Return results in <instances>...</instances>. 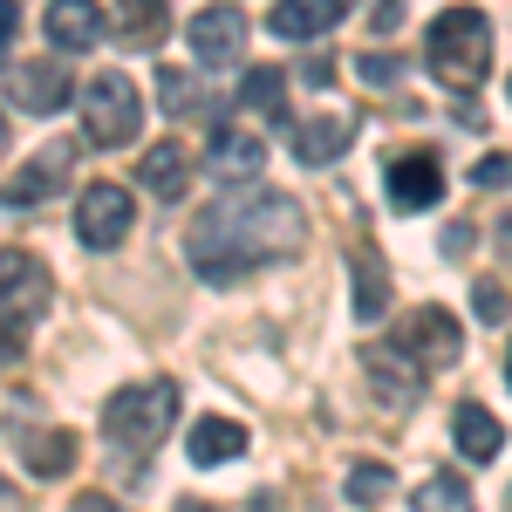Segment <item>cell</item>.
Returning a JSON list of instances; mask_svg holds the SVG:
<instances>
[{"instance_id":"6da1fadb","label":"cell","mask_w":512,"mask_h":512,"mask_svg":"<svg viewBox=\"0 0 512 512\" xmlns=\"http://www.w3.org/2000/svg\"><path fill=\"white\" fill-rule=\"evenodd\" d=\"M308 219L287 192H253V198H219L212 212H198L185 253H192V274L205 287H233V280L260 274L280 253H301Z\"/></svg>"},{"instance_id":"7a4b0ae2","label":"cell","mask_w":512,"mask_h":512,"mask_svg":"<svg viewBox=\"0 0 512 512\" xmlns=\"http://www.w3.org/2000/svg\"><path fill=\"white\" fill-rule=\"evenodd\" d=\"M424 55H431L437 82H451V89H478V82L492 76V21H485L478 7H444V14L431 21Z\"/></svg>"},{"instance_id":"3957f363","label":"cell","mask_w":512,"mask_h":512,"mask_svg":"<svg viewBox=\"0 0 512 512\" xmlns=\"http://www.w3.org/2000/svg\"><path fill=\"white\" fill-rule=\"evenodd\" d=\"M171 410H178V383H130V390H117L103 403V437L144 458L151 444H164Z\"/></svg>"},{"instance_id":"277c9868","label":"cell","mask_w":512,"mask_h":512,"mask_svg":"<svg viewBox=\"0 0 512 512\" xmlns=\"http://www.w3.org/2000/svg\"><path fill=\"white\" fill-rule=\"evenodd\" d=\"M144 130V103H137V82L117 76V69H103V76L82 82V137L89 144H130Z\"/></svg>"},{"instance_id":"5b68a950","label":"cell","mask_w":512,"mask_h":512,"mask_svg":"<svg viewBox=\"0 0 512 512\" xmlns=\"http://www.w3.org/2000/svg\"><path fill=\"white\" fill-rule=\"evenodd\" d=\"M48 301H55V274L35 253L0 246V328H35Z\"/></svg>"},{"instance_id":"8992f818","label":"cell","mask_w":512,"mask_h":512,"mask_svg":"<svg viewBox=\"0 0 512 512\" xmlns=\"http://www.w3.org/2000/svg\"><path fill=\"white\" fill-rule=\"evenodd\" d=\"M130 226H137V198L123 192V185H89V192L76 198V239L89 246V253H110V246H123L130 239Z\"/></svg>"},{"instance_id":"52a82bcc","label":"cell","mask_w":512,"mask_h":512,"mask_svg":"<svg viewBox=\"0 0 512 512\" xmlns=\"http://www.w3.org/2000/svg\"><path fill=\"white\" fill-rule=\"evenodd\" d=\"M390 342L403 355H417L424 369H451V362L465 355V328L451 321V308H410V315L396 321Z\"/></svg>"},{"instance_id":"ba28073f","label":"cell","mask_w":512,"mask_h":512,"mask_svg":"<svg viewBox=\"0 0 512 512\" xmlns=\"http://www.w3.org/2000/svg\"><path fill=\"white\" fill-rule=\"evenodd\" d=\"M69 164H76V144H41L35 158L0 185V198H7L14 212H35L41 198H55L62 185H69Z\"/></svg>"},{"instance_id":"9c48e42d","label":"cell","mask_w":512,"mask_h":512,"mask_svg":"<svg viewBox=\"0 0 512 512\" xmlns=\"http://www.w3.org/2000/svg\"><path fill=\"white\" fill-rule=\"evenodd\" d=\"M192 55L205 69H233L239 55H246V14L239 7H205V14H192Z\"/></svg>"},{"instance_id":"30bf717a","label":"cell","mask_w":512,"mask_h":512,"mask_svg":"<svg viewBox=\"0 0 512 512\" xmlns=\"http://www.w3.org/2000/svg\"><path fill=\"white\" fill-rule=\"evenodd\" d=\"M362 362H369V390L383 396L390 410H410V403L424 396V376H431V369H424L417 355H403L396 342H383V349H369Z\"/></svg>"},{"instance_id":"8fae6325","label":"cell","mask_w":512,"mask_h":512,"mask_svg":"<svg viewBox=\"0 0 512 512\" xmlns=\"http://www.w3.org/2000/svg\"><path fill=\"white\" fill-rule=\"evenodd\" d=\"M41 21H48V48H62V55H82V48H96L110 35V14L96 0H48Z\"/></svg>"},{"instance_id":"7c38bea8","label":"cell","mask_w":512,"mask_h":512,"mask_svg":"<svg viewBox=\"0 0 512 512\" xmlns=\"http://www.w3.org/2000/svg\"><path fill=\"white\" fill-rule=\"evenodd\" d=\"M444 198V171H437L431 151H403V158L390 164V205L396 212H424V205H437Z\"/></svg>"},{"instance_id":"4fadbf2b","label":"cell","mask_w":512,"mask_h":512,"mask_svg":"<svg viewBox=\"0 0 512 512\" xmlns=\"http://www.w3.org/2000/svg\"><path fill=\"white\" fill-rule=\"evenodd\" d=\"M205 164H212L219 185H253V178L267 171V144H260L253 130H219L212 151H205Z\"/></svg>"},{"instance_id":"5bb4252c","label":"cell","mask_w":512,"mask_h":512,"mask_svg":"<svg viewBox=\"0 0 512 512\" xmlns=\"http://www.w3.org/2000/svg\"><path fill=\"white\" fill-rule=\"evenodd\" d=\"M69 96H76V89H69V76H62V62H55V55L14 69V103H21V110H35V117H55Z\"/></svg>"},{"instance_id":"9a60e30c","label":"cell","mask_w":512,"mask_h":512,"mask_svg":"<svg viewBox=\"0 0 512 512\" xmlns=\"http://www.w3.org/2000/svg\"><path fill=\"white\" fill-rule=\"evenodd\" d=\"M355 137V110H321V117H308L301 130H294V158L301 164H328L342 158Z\"/></svg>"},{"instance_id":"2e32d148","label":"cell","mask_w":512,"mask_h":512,"mask_svg":"<svg viewBox=\"0 0 512 512\" xmlns=\"http://www.w3.org/2000/svg\"><path fill=\"white\" fill-rule=\"evenodd\" d=\"M355 0H274V35L280 41H315L328 35Z\"/></svg>"},{"instance_id":"e0dca14e","label":"cell","mask_w":512,"mask_h":512,"mask_svg":"<svg viewBox=\"0 0 512 512\" xmlns=\"http://www.w3.org/2000/svg\"><path fill=\"white\" fill-rule=\"evenodd\" d=\"M451 437H458V451H465L472 465H492V458L506 451V424H499L485 403H458V410H451Z\"/></svg>"},{"instance_id":"ac0fdd59","label":"cell","mask_w":512,"mask_h":512,"mask_svg":"<svg viewBox=\"0 0 512 512\" xmlns=\"http://www.w3.org/2000/svg\"><path fill=\"white\" fill-rule=\"evenodd\" d=\"M21 465L35 478H62L76 465V437L69 431H41V424H21Z\"/></svg>"},{"instance_id":"d6986e66","label":"cell","mask_w":512,"mask_h":512,"mask_svg":"<svg viewBox=\"0 0 512 512\" xmlns=\"http://www.w3.org/2000/svg\"><path fill=\"white\" fill-rule=\"evenodd\" d=\"M349 274H355V321H383V308H390V267L376 260V246H355Z\"/></svg>"},{"instance_id":"ffe728a7","label":"cell","mask_w":512,"mask_h":512,"mask_svg":"<svg viewBox=\"0 0 512 512\" xmlns=\"http://www.w3.org/2000/svg\"><path fill=\"white\" fill-rule=\"evenodd\" d=\"M137 185L158 192V198H185V185H192V158H185V144H158V151H144Z\"/></svg>"},{"instance_id":"44dd1931","label":"cell","mask_w":512,"mask_h":512,"mask_svg":"<svg viewBox=\"0 0 512 512\" xmlns=\"http://www.w3.org/2000/svg\"><path fill=\"white\" fill-rule=\"evenodd\" d=\"M117 35L130 48H158L171 35V7L164 0H117Z\"/></svg>"},{"instance_id":"7402d4cb","label":"cell","mask_w":512,"mask_h":512,"mask_svg":"<svg viewBox=\"0 0 512 512\" xmlns=\"http://www.w3.org/2000/svg\"><path fill=\"white\" fill-rule=\"evenodd\" d=\"M239 451H246V424H233V417H205L192 431V465H226Z\"/></svg>"},{"instance_id":"603a6c76","label":"cell","mask_w":512,"mask_h":512,"mask_svg":"<svg viewBox=\"0 0 512 512\" xmlns=\"http://www.w3.org/2000/svg\"><path fill=\"white\" fill-rule=\"evenodd\" d=\"M239 103H246L253 117L287 123V76H280V69H246V89H239Z\"/></svg>"},{"instance_id":"cb8c5ba5","label":"cell","mask_w":512,"mask_h":512,"mask_svg":"<svg viewBox=\"0 0 512 512\" xmlns=\"http://www.w3.org/2000/svg\"><path fill=\"white\" fill-rule=\"evenodd\" d=\"M465 499H472V492H465V478H458V472L424 478V485L410 492V506H417V512H465Z\"/></svg>"},{"instance_id":"d4e9b609","label":"cell","mask_w":512,"mask_h":512,"mask_svg":"<svg viewBox=\"0 0 512 512\" xmlns=\"http://www.w3.org/2000/svg\"><path fill=\"white\" fill-rule=\"evenodd\" d=\"M342 492H349L355 506H376V499H390V472H383L376 458H355L349 478H342Z\"/></svg>"},{"instance_id":"484cf974","label":"cell","mask_w":512,"mask_h":512,"mask_svg":"<svg viewBox=\"0 0 512 512\" xmlns=\"http://www.w3.org/2000/svg\"><path fill=\"white\" fill-rule=\"evenodd\" d=\"M158 103L171 110V117H192V110H198V82H192V69H158Z\"/></svg>"},{"instance_id":"4316f807","label":"cell","mask_w":512,"mask_h":512,"mask_svg":"<svg viewBox=\"0 0 512 512\" xmlns=\"http://www.w3.org/2000/svg\"><path fill=\"white\" fill-rule=\"evenodd\" d=\"M472 185H478V192H512V151L478 158V164H472Z\"/></svg>"},{"instance_id":"83f0119b","label":"cell","mask_w":512,"mask_h":512,"mask_svg":"<svg viewBox=\"0 0 512 512\" xmlns=\"http://www.w3.org/2000/svg\"><path fill=\"white\" fill-rule=\"evenodd\" d=\"M472 315L485 321V328H499V321L512 315V301H506V287H492V280H478L472 287Z\"/></svg>"},{"instance_id":"f1b7e54d","label":"cell","mask_w":512,"mask_h":512,"mask_svg":"<svg viewBox=\"0 0 512 512\" xmlns=\"http://www.w3.org/2000/svg\"><path fill=\"white\" fill-rule=\"evenodd\" d=\"M355 76H362V82H396V76H403V62H396V55H362Z\"/></svg>"},{"instance_id":"f546056e","label":"cell","mask_w":512,"mask_h":512,"mask_svg":"<svg viewBox=\"0 0 512 512\" xmlns=\"http://www.w3.org/2000/svg\"><path fill=\"white\" fill-rule=\"evenodd\" d=\"M7 48H14V7L0 0V62H7Z\"/></svg>"},{"instance_id":"4dcf8cb0","label":"cell","mask_w":512,"mask_h":512,"mask_svg":"<svg viewBox=\"0 0 512 512\" xmlns=\"http://www.w3.org/2000/svg\"><path fill=\"white\" fill-rule=\"evenodd\" d=\"M499 253L512 260V219H499Z\"/></svg>"},{"instance_id":"1f68e13d","label":"cell","mask_w":512,"mask_h":512,"mask_svg":"<svg viewBox=\"0 0 512 512\" xmlns=\"http://www.w3.org/2000/svg\"><path fill=\"white\" fill-rule=\"evenodd\" d=\"M76 512H117L110 499H76Z\"/></svg>"},{"instance_id":"d6a6232c","label":"cell","mask_w":512,"mask_h":512,"mask_svg":"<svg viewBox=\"0 0 512 512\" xmlns=\"http://www.w3.org/2000/svg\"><path fill=\"white\" fill-rule=\"evenodd\" d=\"M0 151H7V123H0Z\"/></svg>"},{"instance_id":"836d02e7","label":"cell","mask_w":512,"mask_h":512,"mask_svg":"<svg viewBox=\"0 0 512 512\" xmlns=\"http://www.w3.org/2000/svg\"><path fill=\"white\" fill-rule=\"evenodd\" d=\"M506 383H512V355H506Z\"/></svg>"}]
</instances>
